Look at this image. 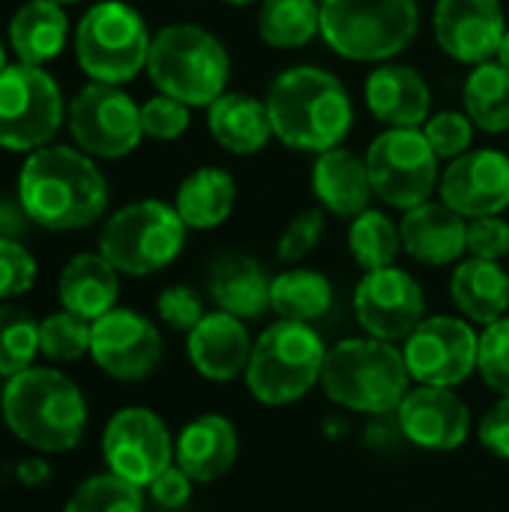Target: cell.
I'll return each instance as SVG.
<instances>
[{"label":"cell","instance_id":"cell-3","mask_svg":"<svg viewBox=\"0 0 509 512\" xmlns=\"http://www.w3.org/2000/svg\"><path fill=\"white\" fill-rule=\"evenodd\" d=\"M3 420L24 444L42 453H63L87 429V402L63 372L30 366L6 378Z\"/></svg>","mask_w":509,"mask_h":512},{"label":"cell","instance_id":"cell-48","mask_svg":"<svg viewBox=\"0 0 509 512\" xmlns=\"http://www.w3.org/2000/svg\"><path fill=\"white\" fill-rule=\"evenodd\" d=\"M18 477L24 480V483H36V480H45L48 477V465H42V462H27L21 471H18Z\"/></svg>","mask_w":509,"mask_h":512},{"label":"cell","instance_id":"cell-26","mask_svg":"<svg viewBox=\"0 0 509 512\" xmlns=\"http://www.w3.org/2000/svg\"><path fill=\"white\" fill-rule=\"evenodd\" d=\"M57 297L66 312L93 324L117 306L120 270L102 252H81L63 267Z\"/></svg>","mask_w":509,"mask_h":512},{"label":"cell","instance_id":"cell-20","mask_svg":"<svg viewBox=\"0 0 509 512\" xmlns=\"http://www.w3.org/2000/svg\"><path fill=\"white\" fill-rule=\"evenodd\" d=\"M369 114L387 129H423L432 117L429 81L405 63H378L363 84Z\"/></svg>","mask_w":509,"mask_h":512},{"label":"cell","instance_id":"cell-45","mask_svg":"<svg viewBox=\"0 0 509 512\" xmlns=\"http://www.w3.org/2000/svg\"><path fill=\"white\" fill-rule=\"evenodd\" d=\"M192 477L183 471V468H177V465H171V468H165L147 489H150V498L159 504V507H165V510H180L189 498H192Z\"/></svg>","mask_w":509,"mask_h":512},{"label":"cell","instance_id":"cell-2","mask_svg":"<svg viewBox=\"0 0 509 512\" xmlns=\"http://www.w3.org/2000/svg\"><path fill=\"white\" fill-rule=\"evenodd\" d=\"M18 201L30 222L48 231H78L105 213L108 180L84 150L45 144L21 165Z\"/></svg>","mask_w":509,"mask_h":512},{"label":"cell","instance_id":"cell-32","mask_svg":"<svg viewBox=\"0 0 509 512\" xmlns=\"http://www.w3.org/2000/svg\"><path fill=\"white\" fill-rule=\"evenodd\" d=\"M258 39L276 51H294L321 36V0H261Z\"/></svg>","mask_w":509,"mask_h":512},{"label":"cell","instance_id":"cell-34","mask_svg":"<svg viewBox=\"0 0 509 512\" xmlns=\"http://www.w3.org/2000/svg\"><path fill=\"white\" fill-rule=\"evenodd\" d=\"M348 252L354 258L357 267L369 270H381V267H393L399 252H402V234L399 225L381 213V210H363L360 216L351 219L348 228Z\"/></svg>","mask_w":509,"mask_h":512},{"label":"cell","instance_id":"cell-43","mask_svg":"<svg viewBox=\"0 0 509 512\" xmlns=\"http://www.w3.org/2000/svg\"><path fill=\"white\" fill-rule=\"evenodd\" d=\"M156 312H159V318L171 330H180V333H189L207 315L198 291L189 288V285H171V288H165L159 294V300H156Z\"/></svg>","mask_w":509,"mask_h":512},{"label":"cell","instance_id":"cell-41","mask_svg":"<svg viewBox=\"0 0 509 512\" xmlns=\"http://www.w3.org/2000/svg\"><path fill=\"white\" fill-rule=\"evenodd\" d=\"M192 120V108L174 96H153L141 105V129L153 141H177Z\"/></svg>","mask_w":509,"mask_h":512},{"label":"cell","instance_id":"cell-49","mask_svg":"<svg viewBox=\"0 0 509 512\" xmlns=\"http://www.w3.org/2000/svg\"><path fill=\"white\" fill-rule=\"evenodd\" d=\"M495 60H498L501 66H507L509 69V27H507V33H504V39H501V48H498Z\"/></svg>","mask_w":509,"mask_h":512},{"label":"cell","instance_id":"cell-15","mask_svg":"<svg viewBox=\"0 0 509 512\" xmlns=\"http://www.w3.org/2000/svg\"><path fill=\"white\" fill-rule=\"evenodd\" d=\"M102 456L111 474L132 486H150L174 459V441L165 423L147 408H123L102 435Z\"/></svg>","mask_w":509,"mask_h":512},{"label":"cell","instance_id":"cell-21","mask_svg":"<svg viewBox=\"0 0 509 512\" xmlns=\"http://www.w3.org/2000/svg\"><path fill=\"white\" fill-rule=\"evenodd\" d=\"M252 336L246 324L228 312H207L186 339L189 363L207 381H234L246 375L252 360Z\"/></svg>","mask_w":509,"mask_h":512},{"label":"cell","instance_id":"cell-46","mask_svg":"<svg viewBox=\"0 0 509 512\" xmlns=\"http://www.w3.org/2000/svg\"><path fill=\"white\" fill-rule=\"evenodd\" d=\"M480 444L501 456L509 459V396L498 399L480 420Z\"/></svg>","mask_w":509,"mask_h":512},{"label":"cell","instance_id":"cell-33","mask_svg":"<svg viewBox=\"0 0 509 512\" xmlns=\"http://www.w3.org/2000/svg\"><path fill=\"white\" fill-rule=\"evenodd\" d=\"M465 114L486 135L509 132V69L498 60L477 63L462 84Z\"/></svg>","mask_w":509,"mask_h":512},{"label":"cell","instance_id":"cell-5","mask_svg":"<svg viewBox=\"0 0 509 512\" xmlns=\"http://www.w3.org/2000/svg\"><path fill=\"white\" fill-rule=\"evenodd\" d=\"M408 363L393 342L360 336L342 339L327 351L321 387L324 393L348 411L387 414L396 411L408 393Z\"/></svg>","mask_w":509,"mask_h":512},{"label":"cell","instance_id":"cell-44","mask_svg":"<svg viewBox=\"0 0 509 512\" xmlns=\"http://www.w3.org/2000/svg\"><path fill=\"white\" fill-rule=\"evenodd\" d=\"M468 255L501 261L509 255V222L501 216L468 219Z\"/></svg>","mask_w":509,"mask_h":512},{"label":"cell","instance_id":"cell-13","mask_svg":"<svg viewBox=\"0 0 509 512\" xmlns=\"http://www.w3.org/2000/svg\"><path fill=\"white\" fill-rule=\"evenodd\" d=\"M402 354L417 384L456 387L477 372L480 336L462 318L435 315L423 318V324L405 339Z\"/></svg>","mask_w":509,"mask_h":512},{"label":"cell","instance_id":"cell-28","mask_svg":"<svg viewBox=\"0 0 509 512\" xmlns=\"http://www.w3.org/2000/svg\"><path fill=\"white\" fill-rule=\"evenodd\" d=\"M450 297L468 321L489 327L507 318L509 273L498 261L465 258L450 276Z\"/></svg>","mask_w":509,"mask_h":512},{"label":"cell","instance_id":"cell-1","mask_svg":"<svg viewBox=\"0 0 509 512\" xmlns=\"http://www.w3.org/2000/svg\"><path fill=\"white\" fill-rule=\"evenodd\" d=\"M273 138L288 150L324 153L339 147L354 126V99L330 69L300 63L282 69L267 87Z\"/></svg>","mask_w":509,"mask_h":512},{"label":"cell","instance_id":"cell-42","mask_svg":"<svg viewBox=\"0 0 509 512\" xmlns=\"http://www.w3.org/2000/svg\"><path fill=\"white\" fill-rule=\"evenodd\" d=\"M36 261L18 240H0V300L21 297L33 288Z\"/></svg>","mask_w":509,"mask_h":512},{"label":"cell","instance_id":"cell-40","mask_svg":"<svg viewBox=\"0 0 509 512\" xmlns=\"http://www.w3.org/2000/svg\"><path fill=\"white\" fill-rule=\"evenodd\" d=\"M477 372L483 381L509 396V315L489 324L480 336V354H477Z\"/></svg>","mask_w":509,"mask_h":512},{"label":"cell","instance_id":"cell-29","mask_svg":"<svg viewBox=\"0 0 509 512\" xmlns=\"http://www.w3.org/2000/svg\"><path fill=\"white\" fill-rule=\"evenodd\" d=\"M174 207L189 231H213L225 225L237 207V180L225 168L204 165L177 186Z\"/></svg>","mask_w":509,"mask_h":512},{"label":"cell","instance_id":"cell-4","mask_svg":"<svg viewBox=\"0 0 509 512\" xmlns=\"http://www.w3.org/2000/svg\"><path fill=\"white\" fill-rule=\"evenodd\" d=\"M147 75L159 93L174 96L189 108H210L228 87L231 54L213 30L177 21L153 36Z\"/></svg>","mask_w":509,"mask_h":512},{"label":"cell","instance_id":"cell-35","mask_svg":"<svg viewBox=\"0 0 509 512\" xmlns=\"http://www.w3.org/2000/svg\"><path fill=\"white\" fill-rule=\"evenodd\" d=\"M39 354V324L21 306H0V378H15Z\"/></svg>","mask_w":509,"mask_h":512},{"label":"cell","instance_id":"cell-14","mask_svg":"<svg viewBox=\"0 0 509 512\" xmlns=\"http://www.w3.org/2000/svg\"><path fill=\"white\" fill-rule=\"evenodd\" d=\"M354 315L360 327L384 342H405L426 318V294L402 267L369 270L354 288Z\"/></svg>","mask_w":509,"mask_h":512},{"label":"cell","instance_id":"cell-23","mask_svg":"<svg viewBox=\"0 0 509 512\" xmlns=\"http://www.w3.org/2000/svg\"><path fill=\"white\" fill-rule=\"evenodd\" d=\"M273 276L264 264L243 252L219 255L207 270V294L219 312H228L240 321L261 318L270 309Z\"/></svg>","mask_w":509,"mask_h":512},{"label":"cell","instance_id":"cell-50","mask_svg":"<svg viewBox=\"0 0 509 512\" xmlns=\"http://www.w3.org/2000/svg\"><path fill=\"white\" fill-rule=\"evenodd\" d=\"M228 6H249V3H261V0H222Z\"/></svg>","mask_w":509,"mask_h":512},{"label":"cell","instance_id":"cell-27","mask_svg":"<svg viewBox=\"0 0 509 512\" xmlns=\"http://www.w3.org/2000/svg\"><path fill=\"white\" fill-rule=\"evenodd\" d=\"M207 129L213 141L234 156H255L273 138L267 102L252 93H222L207 108Z\"/></svg>","mask_w":509,"mask_h":512},{"label":"cell","instance_id":"cell-25","mask_svg":"<svg viewBox=\"0 0 509 512\" xmlns=\"http://www.w3.org/2000/svg\"><path fill=\"white\" fill-rule=\"evenodd\" d=\"M237 429L219 414L195 417L183 426L174 441V465L183 468L195 483H213L225 477L237 462Z\"/></svg>","mask_w":509,"mask_h":512},{"label":"cell","instance_id":"cell-39","mask_svg":"<svg viewBox=\"0 0 509 512\" xmlns=\"http://www.w3.org/2000/svg\"><path fill=\"white\" fill-rule=\"evenodd\" d=\"M324 231H327V210L324 207H309V210L297 213L285 225V231L276 243V258L282 264H297V261L309 258L318 249Z\"/></svg>","mask_w":509,"mask_h":512},{"label":"cell","instance_id":"cell-30","mask_svg":"<svg viewBox=\"0 0 509 512\" xmlns=\"http://www.w3.org/2000/svg\"><path fill=\"white\" fill-rule=\"evenodd\" d=\"M69 18L60 3L27 0L9 21V48L21 63L45 66L66 48Z\"/></svg>","mask_w":509,"mask_h":512},{"label":"cell","instance_id":"cell-51","mask_svg":"<svg viewBox=\"0 0 509 512\" xmlns=\"http://www.w3.org/2000/svg\"><path fill=\"white\" fill-rule=\"evenodd\" d=\"M9 63H6V48H3V42H0V72L6 69Z\"/></svg>","mask_w":509,"mask_h":512},{"label":"cell","instance_id":"cell-37","mask_svg":"<svg viewBox=\"0 0 509 512\" xmlns=\"http://www.w3.org/2000/svg\"><path fill=\"white\" fill-rule=\"evenodd\" d=\"M90 333L93 324L72 315V312H54L39 324V351L51 360L72 363L84 354H90Z\"/></svg>","mask_w":509,"mask_h":512},{"label":"cell","instance_id":"cell-18","mask_svg":"<svg viewBox=\"0 0 509 512\" xmlns=\"http://www.w3.org/2000/svg\"><path fill=\"white\" fill-rule=\"evenodd\" d=\"M441 201L465 219L498 216L509 207V156L483 147L456 156L438 183Z\"/></svg>","mask_w":509,"mask_h":512},{"label":"cell","instance_id":"cell-6","mask_svg":"<svg viewBox=\"0 0 509 512\" xmlns=\"http://www.w3.org/2000/svg\"><path fill=\"white\" fill-rule=\"evenodd\" d=\"M417 33V0H321V39L351 63H390Z\"/></svg>","mask_w":509,"mask_h":512},{"label":"cell","instance_id":"cell-8","mask_svg":"<svg viewBox=\"0 0 509 512\" xmlns=\"http://www.w3.org/2000/svg\"><path fill=\"white\" fill-rule=\"evenodd\" d=\"M186 231L174 204L144 198L120 207L102 225L99 252L126 276H150L180 258Z\"/></svg>","mask_w":509,"mask_h":512},{"label":"cell","instance_id":"cell-38","mask_svg":"<svg viewBox=\"0 0 509 512\" xmlns=\"http://www.w3.org/2000/svg\"><path fill=\"white\" fill-rule=\"evenodd\" d=\"M474 132H477L474 120L465 111H453V108L438 111V114H432L423 123L426 141L432 144V150L438 153V159H447V162H453L456 156H462V153L471 150Z\"/></svg>","mask_w":509,"mask_h":512},{"label":"cell","instance_id":"cell-47","mask_svg":"<svg viewBox=\"0 0 509 512\" xmlns=\"http://www.w3.org/2000/svg\"><path fill=\"white\" fill-rule=\"evenodd\" d=\"M27 219L30 216L24 213L21 201L15 204V201L0 198V240H18V237H24Z\"/></svg>","mask_w":509,"mask_h":512},{"label":"cell","instance_id":"cell-22","mask_svg":"<svg viewBox=\"0 0 509 512\" xmlns=\"http://www.w3.org/2000/svg\"><path fill=\"white\" fill-rule=\"evenodd\" d=\"M402 252L426 267L456 264L468 252V219L444 201H423L405 210L399 222Z\"/></svg>","mask_w":509,"mask_h":512},{"label":"cell","instance_id":"cell-24","mask_svg":"<svg viewBox=\"0 0 509 512\" xmlns=\"http://www.w3.org/2000/svg\"><path fill=\"white\" fill-rule=\"evenodd\" d=\"M312 192L327 213L339 219L360 216L363 210H369V201L375 195L366 156L342 144L318 153L312 165Z\"/></svg>","mask_w":509,"mask_h":512},{"label":"cell","instance_id":"cell-11","mask_svg":"<svg viewBox=\"0 0 509 512\" xmlns=\"http://www.w3.org/2000/svg\"><path fill=\"white\" fill-rule=\"evenodd\" d=\"M372 192L396 210H411L432 198L441 183V159L423 129H384L366 150Z\"/></svg>","mask_w":509,"mask_h":512},{"label":"cell","instance_id":"cell-36","mask_svg":"<svg viewBox=\"0 0 509 512\" xmlns=\"http://www.w3.org/2000/svg\"><path fill=\"white\" fill-rule=\"evenodd\" d=\"M63 512H144L141 486H132L108 471L84 480L66 501Z\"/></svg>","mask_w":509,"mask_h":512},{"label":"cell","instance_id":"cell-19","mask_svg":"<svg viewBox=\"0 0 509 512\" xmlns=\"http://www.w3.org/2000/svg\"><path fill=\"white\" fill-rule=\"evenodd\" d=\"M396 423L414 447L432 453H450L468 441L471 411L453 393V387L420 384L417 390H408L405 399L399 402Z\"/></svg>","mask_w":509,"mask_h":512},{"label":"cell","instance_id":"cell-9","mask_svg":"<svg viewBox=\"0 0 509 512\" xmlns=\"http://www.w3.org/2000/svg\"><path fill=\"white\" fill-rule=\"evenodd\" d=\"M150 30L144 15L123 0L93 3L75 30V57L90 81L126 84L147 69Z\"/></svg>","mask_w":509,"mask_h":512},{"label":"cell","instance_id":"cell-16","mask_svg":"<svg viewBox=\"0 0 509 512\" xmlns=\"http://www.w3.org/2000/svg\"><path fill=\"white\" fill-rule=\"evenodd\" d=\"M90 357L117 381H141L162 360V336L153 321L132 309H111L93 321Z\"/></svg>","mask_w":509,"mask_h":512},{"label":"cell","instance_id":"cell-12","mask_svg":"<svg viewBox=\"0 0 509 512\" xmlns=\"http://www.w3.org/2000/svg\"><path fill=\"white\" fill-rule=\"evenodd\" d=\"M66 123L75 144L99 159H123L144 138L141 105L120 84H84L66 108Z\"/></svg>","mask_w":509,"mask_h":512},{"label":"cell","instance_id":"cell-52","mask_svg":"<svg viewBox=\"0 0 509 512\" xmlns=\"http://www.w3.org/2000/svg\"><path fill=\"white\" fill-rule=\"evenodd\" d=\"M51 3H60L63 6V3H78V0H51Z\"/></svg>","mask_w":509,"mask_h":512},{"label":"cell","instance_id":"cell-7","mask_svg":"<svg viewBox=\"0 0 509 512\" xmlns=\"http://www.w3.org/2000/svg\"><path fill=\"white\" fill-rule=\"evenodd\" d=\"M324 360L327 348L312 324L279 318L252 345L246 387L261 405H291L321 381Z\"/></svg>","mask_w":509,"mask_h":512},{"label":"cell","instance_id":"cell-17","mask_svg":"<svg viewBox=\"0 0 509 512\" xmlns=\"http://www.w3.org/2000/svg\"><path fill=\"white\" fill-rule=\"evenodd\" d=\"M438 48L465 66L495 60L507 33L501 0H438L432 12Z\"/></svg>","mask_w":509,"mask_h":512},{"label":"cell","instance_id":"cell-10","mask_svg":"<svg viewBox=\"0 0 509 512\" xmlns=\"http://www.w3.org/2000/svg\"><path fill=\"white\" fill-rule=\"evenodd\" d=\"M63 126V96L57 81L30 63H12L0 72V147L33 153Z\"/></svg>","mask_w":509,"mask_h":512},{"label":"cell","instance_id":"cell-31","mask_svg":"<svg viewBox=\"0 0 509 512\" xmlns=\"http://www.w3.org/2000/svg\"><path fill=\"white\" fill-rule=\"evenodd\" d=\"M333 306V282L306 267H291L279 276H273L270 285V309L282 321H300L312 324L324 318Z\"/></svg>","mask_w":509,"mask_h":512}]
</instances>
